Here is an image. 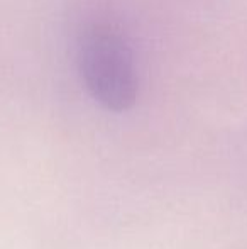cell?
<instances>
[{
  "instance_id": "obj_1",
  "label": "cell",
  "mask_w": 247,
  "mask_h": 249,
  "mask_svg": "<svg viewBox=\"0 0 247 249\" xmlns=\"http://www.w3.org/2000/svg\"><path fill=\"white\" fill-rule=\"evenodd\" d=\"M78 70L86 92L110 112L134 107L139 76L132 46L117 26L95 22L78 41Z\"/></svg>"
}]
</instances>
